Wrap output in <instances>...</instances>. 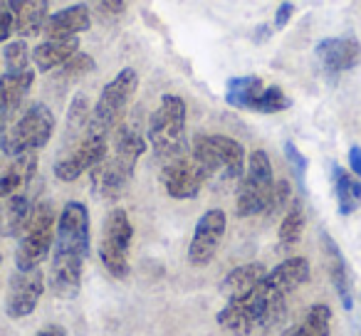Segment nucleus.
<instances>
[{"mask_svg":"<svg viewBox=\"0 0 361 336\" xmlns=\"http://www.w3.org/2000/svg\"><path fill=\"white\" fill-rule=\"evenodd\" d=\"M322 247H324V262H326L331 287L339 294L341 306L346 311H351L354 309V277H351L349 262H346L344 252L339 250V245L331 240L329 232H322Z\"/></svg>","mask_w":361,"mask_h":336,"instance_id":"2eb2a0df","label":"nucleus"},{"mask_svg":"<svg viewBox=\"0 0 361 336\" xmlns=\"http://www.w3.org/2000/svg\"><path fill=\"white\" fill-rule=\"evenodd\" d=\"M161 183H164L166 193L176 201H191L201 193L203 183H206V173L201 171V166L196 163L193 156H178V158L169 161L161 171Z\"/></svg>","mask_w":361,"mask_h":336,"instance_id":"4468645a","label":"nucleus"},{"mask_svg":"<svg viewBox=\"0 0 361 336\" xmlns=\"http://www.w3.org/2000/svg\"><path fill=\"white\" fill-rule=\"evenodd\" d=\"M136 89H139V75L136 70L126 67L111 82H106V87L102 89L99 99H97L94 109L90 114V134L109 136L116 126L124 121L126 109H129L131 99H134Z\"/></svg>","mask_w":361,"mask_h":336,"instance_id":"0eeeda50","label":"nucleus"},{"mask_svg":"<svg viewBox=\"0 0 361 336\" xmlns=\"http://www.w3.org/2000/svg\"><path fill=\"white\" fill-rule=\"evenodd\" d=\"M77 52H80V40L77 37H47L45 42H40L30 52V60L40 72H52L60 70Z\"/></svg>","mask_w":361,"mask_h":336,"instance_id":"6ab92c4d","label":"nucleus"},{"mask_svg":"<svg viewBox=\"0 0 361 336\" xmlns=\"http://www.w3.org/2000/svg\"><path fill=\"white\" fill-rule=\"evenodd\" d=\"M292 15H295V6H292V3H280V8H277V13H275V27L277 30H282V27L292 20Z\"/></svg>","mask_w":361,"mask_h":336,"instance_id":"72a5a7b5","label":"nucleus"},{"mask_svg":"<svg viewBox=\"0 0 361 336\" xmlns=\"http://www.w3.org/2000/svg\"><path fill=\"white\" fill-rule=\"evenodd\" d=\"M310 280L307 257H287L272 267L247 299L231 301L218 311V324L235 336H250L252 331H267L285 316L287 299Z\"/></svg>","mask_w":361,"mask_h":336,"instance_id":"f257e3e1","label":"nucleus"},{"mask_svg":"<svg viewBox=\"0 0 361 336\" xmlns=\"http://www.w3.org/2000/svg\"><path fill=\"white\" fill-rule=\"evenodd\" d=\"M223 235H226V213L211 208L196 223L191 245H188V262L193 267L211 265V260L216 257L218 247L223 242Z\"/></svg>","mask_w":361,"mask_h":336,"instance_id":"ddd939ff","label":"nucleus"},{"mask_svg":"<svg viewBox=\"0 0 361 336\" xmlns=\"http://www.w3.org/2000/svg\"><path fill=\"white\" fill-rule=\"evenodd\" d=\"M349 166H351V173L356 178H361V146H351L349 149Z\"/></svg>","mask_w":361,"mask_h":336,"instance_id":"c9c22d12","label":"nucleus"},{"mask_svg":"<svg viewBox=\"0 0 361 336\" xmlns=\"http://www.w3.org/2000/svg\"><path fill=\"white\" fill-rule=\"evenodd\" d=\"M55 208L50 201H42L32 206L30 220H27L25 230L20 235L16 250V270H32L40 267L42 260L50 255L52 245H55Z\"/></svg>","mask_w":361,"mask_h":336,"instance_id":"6e6552de","label":"nucleus"},{"mask_svg":"<svg viewBox=\"0 0 361 336\" xmlns=\"http://www.w3.org/2000/svg\"><path fill=\"white\" fill-rule=\"evenodd\" d=\"M302 232H305V208H302L300 201H292L280 223L277 240H280L282 247H295L302 240Z\"/></svg>","mask_w":361,"mask_h":336,"instance_id":"bb28decb","label":"nucleus"},{"mask_svg":"<svg viewBox=\"0 0 361 336\" xmlns=\"http://www.w3.org/2000/svg\"><path fill=\"white\" fill-rule=\"evenodd\" d=\"M35 171H37L35 154H25V156L13 158V163L0 173V206H3L8 198L18 196V193H25V188L30 186V181L35 178Z\"/></svg>","mask_w":361,"mask_h":336,"instance_id":"412c9836","label":"nucleus"},{"mask_svg":"<svg viewBox=\"0 0 361 336\" xmlns=\"http://www.w3.org/2000/svg\"><path fill=\"white\" fill-rule=\"evenodd\" d=\"M90 27H92V13L90 8L80 3V6L62 8L55 15H47L42 32L47 37H77L80 32L90 30Z\"/></svg>","mask_w":361,"mask_h":336,"instance_id":"aec40b11","label":"nucleus"},{"mask_svg":"<svg viewBox=\"0 0 361 336\" xmlns=\"http://www.w3.org/2000/svg\"><path fill=\"white\" fill-rule=\"evenodd\" d=\"M290 183L287 181H275V188H272L270 203H267V216H277L280 211H285L287 203H290Z\"/></svg>","mask_w":361,"mask_h":336,"instance_id":"2f4dec72","label":"nucleus"},{"mask_svg":"<svg viewBox=\"0 0 361 336\" xmlns=\"http://www.w3.org/2000/svg\"><path fill=\"white\" fill-rule=\"evenodd\" d=\"M35 336H67V329H65V326L52 324V326H45L42 331H37Z\"/></svg>","mask_w":361,"mask_h":336,"instance_id":"e433bc0d","label":"nucleus"},{"mask_svg":"<svg viewBox=\"0 0 361 336\" xmlns=\"http://www.w3.org/2000/svg\"><path fill=\"white\" fill-rule=\"evenodd\" d=\"M265 85H262L260 77L255 75H243L233 77L226 85V101L235 109H252L257 101V97L262 94Z\"/></svg>","mask_w":361,"mask_h":336,"instance_id":"393cba45","label":"nucleus"},{"mask_svg":"<svg viewBox=\"0 0 361 336\" xmlns=\"http://www.w3.org/2000/svg\"><path fill=\"white\" fill-rule=\"evenodd\" d=\"M290 106H292L290 97H287L280 87H265L262 94L257 97L252 111H260V114H277V111H285V109H290Z\"/></svg>","mask_w":361,"mask_h":336,"instance_id":"cd10ccee","label":"nucleus"},{"mask_svg":"<svg viewBox=\"0 0 361 336\" xmlns=\"http://www.w3.org/2000/svg\"><path fill=\"white\" fill-rule=\"evenodd\" d=\"M109 136H99V134H90L75 146L67 156H62L60 161H55V176L65 183H72L82 176V173L92 171L94 166H99L102 161L109 154Z\"/></svg>","mask_w":361,"mask_h":336,"instance_id":"f8f14e48","label":"nucleus"},{"mask_svg":"<svg viewBox=\"0 0 361 336\" xmlns=\"http://www.w3.org/2000/svg\"><path fill=\"white\" fill-rule=\"evenodd\" d=\"M272 188H275V176H272V163L267 151L257 149L250 154L243 173V181L238 186L235 211L240 218H252L267 211Z\"/></svg>","mask_w":361,"mask_h":336,"instance_id":"1a4fd4ad","label":"nucleus"},{"mask_svg":"<svg viewBox=\"0 0 361 336\" xmlns=\"http://www.w3.org/2000/svg\"><path fill=\"white\" fill-rule=\"evenodd\" d=\"M32 82H35V72L32 70L3 72L0 75V119L6 121V124L20 109L23 99L30 94Z\"/></svg>","mask_w":361,"mask_h":336,"instance_id":"a211bd4d","label":"nucleus"},{"mask_svg":"<svg viewBox=\"0 0 361 336\" xmlns=\"http://www.w3.org/2000/svg\"><path fill=\"white\" fill-rule=\"evenodd\" d=\"M90 252V211L85 203H65L55 228L50 290L60 299H75L82 290V267Z\"/></svg>","mask_w":361,"mask_h":336,"instance_id":"f03ea898","label":"nucleus"},{"mask_svg":"<svg viewBox=\"0 0 361 336\" xmlns=\"http://www.w3.org/2000/svg\"><path fill=\"white\" fill-rule=\"evenodd\" d=\"M3 62H6V72H23L30 70V50L23 40L8 42L6 50H3Z\"/></svg>","mask_w":361,"mask_h":336,"instance_id":"c85d7f7f","label":"nucleus"},{"mask_svg":"<svg viewBox=\"0 0 361 336\" xmlns=\"http://www.w3.org/2000/svg\"><path fill=\"white\" fill-rule=\"evenodd\" d=\"M146 141L164 161L186 154V101L176 94L161 97V104L146 124Z\"/></svg>","mask_w":361,"mask_h":336,"instance_id":"39448f33","label":"nucleus"},{"mask_svg":"<svg viewBox=\"0 0 361 336\" xmlns=\"http://www.w3.org/2000/svg\"><path fill=\"white\" fill-rule=\"evenodd\" d=\"M285 158H287V163H290V168H292V173H295L300 188L305 191V186H307V168H310L305 154H302V151L297 149L292 141H285Z\"/></svg>","mask_w":361,"mask_h":336,"instance_id":"7c9ffc66","label":"nucleus"},{"mask_svg":"<svg viewBox=\"0 0 361 336\" xmlns=\"http://www.w3.org/2000/svg\"><path fill=\"white\" fill-rule=\"evenodd\" d=\"M191 156L213 186L228 188L245 173V149L240 141L223 134H201L193 141Z\"/></svg>","mask_w":361,"mask_h":336,"instance_id":"20e7f679","label":"nucleus"},{"mask_svg":"<svg viewBox=\"0 0 361 336\" xmlns=\"http://www.w3.org/2000/svg\"><path fill=\"white\" fill-rule=\"evenodd\" d=\"M146 151V136L141 129L139 111L124 119L114 129V146L111 154H106V158L99 166L92 168V191L97 198L104 201H114L124 193V188L129 186L134 168L139 163V158Z\"/></svg>","mask_w":361,"mask_h":336,"instance_id":"7ed1b4c3","label":"nucleus"},{"mask_svg":"<svg viewBox=\"0 0 361 336\" xmlns=\"http://www.w3.org/2000/svg\"><path fill=\"white\" fill-rule=\"evenodd\" d=\"M45 292V275L40 267L32 270H16L8 282L6 294V314L11 319H25L37 309Z\"/></svg>","mask_w":361,"mask_h":336,"instance_id":"9b49d317","label":"nucleus"},{"mask_svg":"<svg viewBox=\"0 0 361 336\" xmlns=\"http://www.w3.org/2000/svg\"><path fill=\"white\" fill-rule=\"evenodd\" d=\"M131 240H134V225L129 220V213L124 208L109 211V216L104 220V230H102L99 260L106 267V272L111 277H116V280L129 275Z\"/></svg>","mask_w":361,"mask_h":336,"instance_id":"9d476101","label":"nucleus"},{"mask_svg":"<svg viewBox=\"0 0 361 336\" xmlns=\"http://www.w3.org/2000/svg\"><path fill=\"white\" fill-rule=\"evenodd\" d=\"M331 309L326 304H312L300 321L285 336H329Z\"/></svg>","mask_w":361,"mask_h":336,"instance_id":"a878e982","label":"nucleus"},{"mask_svg":"<svg viewBox=\"0 0 361 336\" xmlns=\"http://www.w3.org/2000/svg\"><path fill=\"white\" fill-rule=\"evenodd\" d=\"M30 213H32V201L27 198V193H18V196L8 198L0 206V235L20 237L27 220H30Z\"/></svg>","mask_w":361,"mask_h":336,"instance_id":"5701e85b","label":"nucleus"},{"mask_svg":"<svg viewBox=\"0 0 361 336\" xmlns=\"http://www.w3.org/2000/svg\"><path fill=\"white\" fill-rule=\"evenodd\" d=\"M13 27L20 37H35L42 32L47 20V0H13Z\"/></svg>","mask_w":361,"mask_h":336,"instance_id":"4be33fe9","label":"nucleus"},{"mask_svg":"<svg viewBox=\"0 0 361 336\" xmlns=\"http://www.w3.org/2000/svg\"><path fill=\"white\" fill-rule=\"evenodd\" d=\"M55 134V114L47 104H32L23 111L20 119L11 124L0 136V154L18 158V156L35 154Z\"/></svg>","mask_w":361,"mask_h":336,"instance_id":"423d86ee","label":"nucleus"},{"mask_svg":"<svg viewBox=\"0 0 361 336\" xmlns=\"http://www.w3.org/2000/svg\"><path fill=\"white\" fill-rule=\"evenodd\" d=\"M359 304H361V297H359ZM359 336H361V331H359Z\"/></svg>","mask_w":361,"mask_h":336,"instance_id":"4c0bfd02","label":"nucleus"},{"mask_svg":"<svg viewBox=\"0 0 361 336\" xmlns=\"http://www.w3.org/2000/svg\"><path fill=\"white\" fill-rule=\"evenodd\" d=\"M13 15L11 11H0V42H6L13 35Z\"/></svg>","mask_w":361,"mask_h":336,"instance_id":"f704fd0d","label":"nucleus"},{"mask_svg":"<svg viewBox=\"0 0 361 336\" xmlns=\"http://www.w3.org/2000/svg\"><path fill=\"white\" fill-rule=\"evenodd\" d=\"M331 183H334L339 216H351L354 211H359V206H361V178H356L354 173H349L346 168H341V166L331 163Z\"/></svg>","mask_w":361,"mask_h":336,"instance_id":"b1692460","label":"nucleus"},{"mask_svg":"<svg viewBox=\"0 0 361 336\" xmlns=\"http://www.w3.org/2000/svg\"><path fill=\"white\" fill-rule=\"evenodd\" d=\"M90 72H94V60H92L90 55H85V52H77L75 57H70V60L60 67V82L82 80V77L90 75Z\"/></svg>","mask_w":361,"mask_h":336,"instance_id":"c756f323","label":"nucleus"},{"mask_svg":"<svg viewBox=\"0 0 361 336\" xmlns=\"http://www.w3.org/2000/svg\"><path fill=\"white\" fill-rule=\"evenodd\" d=\"M314 52L322 67L331 75L354 70L361 62V45L354 37H324V40H319Z\"/></svg>","mask_w":361,"mask_h":336,"instance_id":"dca6fc26","label":"nucleus"},{"mask_svg":"<svg viewBox=\"0 0 361 336\" xmlns=\"http://www.w3.org/2000/svg\"><path fill=\"white\" fill-rule=\"evenodd\" d=\"M265 275H267L265 265H260V262H247V265H240L228 272V277L221 282L218 292H221V297L226 299V304H231V301H243L255 292V287L260 285Z\"/></svg>","mask_w":361,"mask_h":336,"instance_id":"f3484780","label":"nucleus"},{"mask_svg":"<svg viewBox=\"0 0 361 336\" xmlns=\"http://www.w3.org/2000/svg\"><path fill=\"white\" fill-rule=\"evenodd\" d=\"M97 11H99V15L116 18L124 11V0H99V3H97Z\"/></svg>","mask_w":361,"mask_h":336,"instance_id":"473e14b6","label":"nucleus"}]
</instances>
